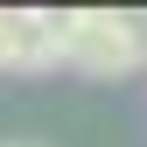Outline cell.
Segmentation results:
<instances>
[{
  "instance_id": "obj_3",
  "label": "cell",
  "mask_w": 147,
  "mask_h": 147,
  "mask_svg": "<svg viewBox=\"0 0 147 147\" xmlns=\"http://www.w3.org/2000/svg\"><path fill=\"white\" fill-rule=\"evenodd\" d=\"M7 147H28V140H7Z\"/></svg>"
},
{
  "instance_id": "obj_2",
  "label": "cell",
  "mask_w": 147,
  "mask_h": 147,
  "mask_svg": "<svg viewBox=\"0 0 147 147\" xmlns=\"http://www.w3.org/2000/svg\"><path fill=\"white\" fill-rule=\"evenodd\" d=\"M0 63H14V70L56 63V14H42V7H0Z\"/></svg>"
},
{
  "instance_id": "obj_1",
  "label": "cell",
  "mask_w": 147,
  "mask_h": 147,
  "mask_svg": "<svg viewBox=\"0 0 147 147\" xmlns=\"http://www.w3.org/2000/svg\"><path fill=\"white\" fill-rule=\"evenodd\" d=\"M56 63H77L91 77H119V70L147 63V21L112 7H77L56 14Z\"/></svg>"
}]
</instances>
